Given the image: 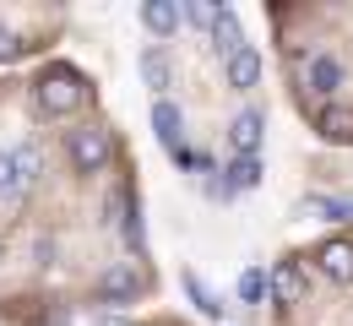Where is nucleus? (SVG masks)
<instances>
[{"mask_svg": "<svg viewBox=\"0 0 353 326\" xmlns=\"http://www.w3.org/2000/svg\"><path fill=\"white\" fill-rule=\"evenodd\" d=\"M33 103H39L44 114H71V109H82V103H88L82 71H71V65H49L44 77H39V88H33Z\"/></svg>", "mask_w": 353, "mask_h": 326, "instance_id": "nucleus-1", "label": "nucleus"}, {"mask_svg": "<svg viewBox=\"0 0 353 326\" xmlns=\"http://www.w3.org/2000/svg\"><path fill=\"white\" fill-rule=\"evenodd\" d=\"M65 152H71V169L77 174H103L109 158H114V141H109V131H98V125H82V131H65Z\"/></svg>", "mask_w": 353, "mask_h": 326, "instance_id": "nucleus-2", "label": "nucleus"}, {"mask_svg": "<svg viewBox=\"0 0 353 326\" xmlns=\"http://www.w3.org/2000/svg\"><path fill=\"white\" fill-rule=\"evenodd\" d=\"M136 288H141V278H136L131 261H114V267L98 278V294H103V305H131Z\"/></svg>", "mask_w": 353, "mask_h": 326, "instance_id": "nucleus-3", "label": "nucleus"}, {"mask_svg": "<svg viewBox=\"0 0 353 326\" xmlns=\"http://www.w3.org/2000/svg\"><path fill=\"white\" fill-rule=\"evenodd\" d=\"M152 131H158V141H163L174 158L185 152V114H179L169 98H158V103H152Z\"/></svg>", "mask_w": 353, "mask_h": 326, "instance_id": "nucleus-4", "label": "nucleus"}, {"mask_svg": "<svg viewBox=\"0 0 353 326\" xmlns=\"http://www.w3.org/2000/svg\"><path fill=\"white\" fill-rule=\"evenodd\" d=\"M261 131H266V114H261V109H245V114H234V125H228V141H234V152H239V158H256V147H261Z\"/></svg>", "mask_w": 353, "mask_h": 326, "instance_id": "nucleus-5", "label": "nucleus"}, {"mask_svg": "<svg viewBox=\"0 0 353 326\" xmlns=\"http://www.w3.org/2000/svg\"><path fill=\"white\" fill-rule=\"evenodd\" d=\"M266 288H272V299L299 305V299H305V272H299V261H277V267L266 272Z\"/></svg>", "mask_w": 353, "mask_h": 326, "instance_id": "nucleus-6", "label": "nucleus"}, {"mask_svg": "<svg viewBox=\"0 0 353 326\" xmlns=\"http://www.w3.org/2000/svg\"><path fill=\"white\" fill-rule=\"evenodd\" d=\"M315 261H321V272L332 283H353V245L348 239H326V245L315 250Z\"/></svg>", "mask_w": 353, "mask_h": 326, "instance_id": "nucleus-7", "label": "nucleus"}, {"mask_svg": "<svg viewBox=\"0 0 353 326\" xmlns=\"http://www.w3.org/2000/svg\"><path fill=\"white\" fill-rule=\"evenodd\" d=\"M305 82H310V93H315V98H332L337 88H343V65H337L332 54H310Z\"/></svg>", "mask_w": 353, "mask_h": 326, "instance_id": "nucleus-8", "label": "nucleus"}, {"mask_svg": "<svg viewBox=\"0 0 353 326\" xmlns=\"http://www.w3.org/2000/svg\"><path fill=\"white\" fill-rule=\"evenodd\" d=\"M212 49H218V54H228V60H234V54L245 49V39H239V17H234L228 6H223V11H218V22H212Z\"/></svg>", "mask_w": 353, "mask_h": 326, "instance_id": "nucleus-9", "label": "nucleus"}, {"mask_svg": "<svg viewBox=\"0 0 353 326\" xmlns=\"http://www.w3.org/2000/svg\"><path fill=\"white\" fill-rule=\"evenodd\" d=\"M256 77H261V54L245 44L234 60H228V88H239V93H245V88H256Z\"/></svg>", "mask_w": 353, "mask_h": 326, "instance_id": "nucleus-10", "label": "nucleus"}, {"mask_svg": "<svg viewBox=\"0 0 353 326\" xmlns=\"http://www.w3.org/2000/svg\"><path fill=\"white\" fill-rule=\"evenodd\" d=\"M141 22L163 39V33H174V28H179V6H174V0H147V6H141Z\"/></svg>", "mask_w": 353, "mask_h": 326, "instance_id": "nucleus-11", "label": "nucleus"}, {"mask_svg": "<svg viewBox=\"0 0 353 326\" xmlns=\"http://www.w3.org/2000/svg\"><path fill=\"white\" fill-rule=\"evenodd\" d=\"M141 82H147L152 93L169 88V60H163V49H141Z\"/></svg>", "mask_w": 353, "mask_h": 326, "instance_id": "nucleus-12", "label": "nucleus"}, {"mask_svg": "<svg viewBox=\"0 0 353 326\" xmlns=\"http://www.w3.org/2000/svg\"><path fill=\"white\" fill-rule=\"evenodd\" d=\"M228 185L234 190L261 185V158H234V163H228Z\"/></svg>", "mask_w": 353, "mask_h": 326, "instance_id": "nucleus-13", "label": "nucleus"}, {"mask_svg": "<svg viewBox=\"0 0 353 326\" xmlns=\"http://www.w3.org/2000/svg\"><path fill=\"white\" fill-rule=\"evenodd\" d=\"M321 136L348 141L353 136V114H343V109H321Z\"/></svg>", "mask_w": 353, "mask_h": 326, "instance_id": "nucleus-14", "label": "nucleus"}, {"mask_svg": "<svg viewBox=\"0 0 353 326\" xmlns=\"http://www.w3.org/2000/svg\"><path fill=\"white\" fill-rule=\"evenodd\" d=\"M11 158H17V174H22V185H33V180L44 174V152H39V147H17Z\"/></svg>", "mask_w": 353, "mask_h": 326, "instance_id": "nucleus-15", "label": "nucleus"}, {"mask_svg": "<svg viewBox=\"0 0 353 326\" xmlns=\"http://www.w3.org/2000/svg\"><path fill=\"white\" fill-rule=\"evenodd\" d=\"M185 294L196 299V310H201V316H223V305L212 299V294H207V283L196 278V272H185Z\"/></svg>", "mask_w": 353, "mask_h": 326, "instance_id": "nucleus-16", "label": "nucleus"}, {"mask_svg": "<svg viewBox=\"0 0 353 326\" xmlns=\"http://www.w3.org/2000/svg\"><path fill=\"white\" fill-rule=\"evenodd\" d=\"M179 11H185V17L196 22V28H207V33H212V22H218V11H223V6H207V0H185Z\"/></svg>", "mask_w": 353, "mask_h": 326, "instance_id": "nucleus-17", "label": "nucleus"}, {"mask_svg": "<svg viewBox=\"0 0 353 326\" xmlns=\"http://www.w3.org/2000/svg\"><path fill=\"white\" fill-rule=\"evenodd\" d=\"M22 190V174H17V158L0 152V196H17Z\"/></svg>", "mask_w": 353, "mask_h": 326, "instance_id": "nucleus-18", "label": "nucleus"}, {"mask_svg": "<svg viewBox=\"0 0 353 326\" xmlns=\"http://www.w3.org/2000/svg\"><path fill=\"white\" fill-rule=\"evenodd\" d=\"M310 212H321V218H353V207H343V201H326V196H310Z\"/></svg>", "mask_w": 353, "mask_h": 326, "instance_id": "nucleus-19", "label": "nucleus"}, {"mask_svg": "<svg viewBox=\"0 0 353 326\" xmlns=\"http://www.w3.org/2000/svg\"><path fill=\"white\" fill-rule=\"evenodd\" d=\"M239 294H245V299L256 305V299H261V294H272V288H266V278H261V272H245V278H239Z\"/></svg>", "mask_w": 353, "mask_h": 326, "instance_id": "nucleus-20", "label": "nucleus"}, {"mask_svg": "<svg viewBox=\"0 0 353 326\" xmlns=\"http://www.w3.org/2000/svg\"><path fill=\"white\" fill-rule=\"evenodd\" d=\"M11 54H22V39L17 33H0V60H11Z\"/></svg>", "mask_w": 353, "mask_h": 326, "instance_id": "nucleus-21", "label": "nucleus"}, {"mask_svg": "<svg viewBox=\"0 0 353 326\" xmlns=\"http://www.w3.org/2000/svg\"><path fill=\"white\" fill-rule=\"evenodd\" d=\"M98 326H131V321H120V316H103V321H98Z\"/></svg>", "mask_w": 353, "mask_h": 326, "instance_id": "nucleus-22", "label": "nucleus"}]
</instances>
